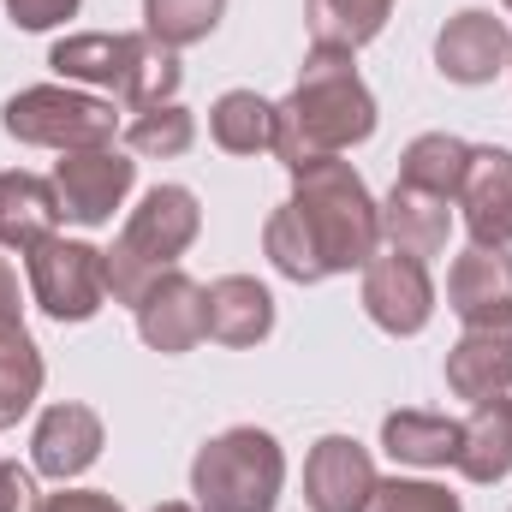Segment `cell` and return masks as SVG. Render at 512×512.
<instances>
[{
  "label": "cell",
  "mask_w": 512,
  "mask_h": 512,
  "mask_svg": "<svg viewBox=\"0 0 512 512\" xmlns=\"http://www.w3.org/2000/svg\"><path fill=\"white\" fill-rule=\"evenodd\" d=\"M262 251L298 286L352 274L382 251V203L352 173V161H340V155L310 161L292 173V197L268 215Z\"/></svg>",
  "instance_id": "1"
},
{
  "label": "cell",
  "mask_w": 512,
  "mask_h": 512,
  "mask_svg": "<svg viewBox=\"0 0 512 512\" xmlns=\"http://www.w3.org/2000/svg\"><path fill=\"white\" fill-rule=\"evenodd\" d=\"M376 131V96L346 48H310L286 102H274V155L286 173L346 155Z\"/></svg>",
  "instance_id": "2"
},
{
  "label": "cell",
  "mask_w": 512,
  "mask_h": 512,
  "mask_svg": "<svg viewBox=\"0 0 512 512\" xmlns=\"http://www.w3.org/2000/svg\"><path fill=\"white\" fill-rule=\"evenodd\" d=\"M48 66L66 84L108 90L114 102H126L131 114L173 102V90L185 78L173 48H161L155 36H131V30H84V36H66V42H54Z\"/></svg>",
  "instance_id": "3"
},
{
  "label": "cell",
  "mask_w": 512,
  "mask_h": 512,
  "mask_svg": "<svg viewBox=\"0 0 512 512\" xmlns=\"http://www.w3.org/2000/svg\"><path fill=\"white\" fill-rule=\"evenodd\" d=\"M197 233H203L197 197L185 185H155L131 209V221L120 227V239L108 251V298L114 304H137L155 274H167L179 256L197 245Z\"/></svg>",
  "instance_id": "4"
},
{
  "label": "cell",
  "mask_w": 512,
  "mask_h": 512,
  "mask_svg": "<svg viewBox=\"0 0 512 512\" xmlns=\"http://www.w3.org/2000/svg\"><path fill=\"white\" fill-rule=\"evenodd\" d=\"M286 483V453L268 429L239 423L221 429L197 459H191V495L197 512H274Z\"/></svg>",
  "instance_id": "5"
},
{
  "label": "cell",
  "mask_w": 512,
  "mask_h": 512,
  "mask_svg": "<svg viewBox=\"0 0 512 512\" xmlns=\"http://www.w3.org/2000/svg\"><path fill=\"white\" fill-rule=\"evenodd\" d=\"M0 126L18 143H36V149H102L120 137V114L108 96H84L72 84H36V90H18L6 108H0Z\"/></svg>",
  "instance_id": "6"
},
{
  "label": "cell",
  "mask_w": 512,
  "mask_h": 512,
  "mask_svg": "<svg viewBox=\"0 0 512 512\" xmlns=\"http://www.w3.org/2000/svg\"><path fill=\"white\" fill-rule=\"evenodd\" d=\"M30 268V298L54 316V322H90L108 304V251L84 245V239H42L36 251H24Z\"/></svg>",
  "instance_id": "7"
},
{
  "label": "cell",
  "mask_w": 512,
  "mask_h": 512,
  "mask_svg": "<svg viewBox=\"0 0 512 512\" xmlns=\"http://www.w3.org/2000/svg\"><path fill=\"white\" fill-rule=\"evenodd\" d=\"M131 185H137V161H126L114 143H102V149H66L54 161L60 215L78 221V227H108L114 209L131 197Z\"/></svg>",
  "instance_id": "8"
},
{
  "label": "cell",
  "mask_w": 512,
  "mask_h": 512,
  "mask_svg": "<svg viewBox=\"0 0 512 512\" xmlns=\"http://www.w3.org/2000/svg\"><path fill=\"white\" fill-rule=\"evenodd\" d=\"M364 310L370 322L393 334V340H411L429 328L435 316V286H429V262L417 256H399V251H376L364 262Z\"/></svg>",
  "instance_id": "9"
},
{
  "label": "cell",
  "mask_w": 512,
  "mask_h": 512,
  "mask_svg": "<svg viewBox=\"0 0 512 512\" xmlns=\"http://www.w3.org/2000/svg\"><path fill=\"white\" fill-rule=\"evenodd\" d=\"M131 310H137L143 346L161 352V358H185L197 340H209V298H203V286H197L191 274H179V268L155 274Z\"/></svg>",
  "instance_id": "10"
},
{
  "label": "cell",
  "mask_w": 512,
  "mask_h": 512,
  "mask_svg": "<svg viewBox=\"0 0 512 512\" xmlns=\"http://www.w3.org/2000/svg\"><path fill=\"white\" fill-rule=\"evenodd\" d=\"M376 489H382L376 459L352 435H322L310 447V465H304V501H310V512H370Z\"/></svg>",
  "instance_id": "11"
},
{
  "label": "cell",
  "mask_w": 512,
  "mask_h": 512,
  "mask_svg": "<svg viewBox=\"0 0 512 512\" xmlns=\"http://www.w3.org/2000/svg\"><path fill=\"white\" fill-rule=\"evenodd\" d=\"M453 203L465 209L471 245H483V251H507L512 245V149L471 143L465 185H459Z\"/></svg>",
  "instance_id": "12"
},
{
  "label": "cell",
  "mask_w": 512,
  "mask_h": 512,
  "mask_svg": "<svg viewBox=\"0 0 512 512\" xmlns=\"http://www.w3.org/2000/svg\"><path fill=\"white\" fill-rule=\"evenodd\" d=\"M102 417L90 411V405H78V399H60V405H48L42 417H36V435H30V465L42 471V477H54V483H72V477H84L96 459H102Z\"/></svg>",
  "instance_id": "13"
},
{
  "label": "cell",
  "mask_w": 512,
  "mask_h": 512,
  "mask_svg": "<svg viewBox=\"0 0 512 512\" xmlns=\"http://www.w3.org/2000/svg\"><path fill=\"white\" fill-rule=\"evenodd\" d=\"M512 60V30L495 18V12H459L447 18V30L435 36V66L447 84H489L501 78Z\"/></svg>",
  "instance_id": "14"
},
{
  "label": "cell",
  "mask_w": 512,
  "mask_h": 512,
  "mask_svg": "<svg viewBox=\"0 0 512 512\" xmlns=\"http://www.w3.org/2000/svg\"><path fill=\"white\" fill-rule=\"evenodd\" d=\"M447 310L465 328H512V256L471 245L447 274Z\"/></svg>",
  "instance_id": "15"
},
{
  "label": "cell",
  "mask_w": 512,
  "mask_h": 512,
  "mask_svg": "<svg viewBox=\"0 0 512 512\" xmlns=\"http://www.w3.org/2000/svg\"><path fill=\"white\" fill-rule=\"evenodd\" d=\"M447 387L471 405L512 393V328H465L447 352Z\"/></svg>",
  "instance_id": "16"
},
{
  "label": "cell",
  "mask_w": 512,
  "mask_h": 512,
  "mask_svg": "<svg viewBox=\"0 0 512 512\" xmlns=\"http://www.w3.org/2000/svg\"><path fill=\"white\" fill-rule=\"evenodd\" d=\"M203 298H209V340L245 352L274 334V298L251 274H221L215 286H203Z\"/></svg>",
  "instance_id": "17"
},
{
  "label": "cell",
  "mask_w": 512,
  "mask_h": 512,
  "mask_svg": "<svg viewBox=\"0 0 512 512\" xmlns=\"http://www.w3.org/2000/svg\"><path fill=\"white\" fill-rule=\"evenodd\" d=\"M447 233H453V209L447 197H429V191H411V185H393L382 203V239L399 256H429L447 251Z\"/></svg>",
  "instance_id": "18"
},
{
  "label": "cell",
  "mask_w": 512,
  "mask_h": 512,
  "mask_svg": "<svg viewBox=\"0 0 512 512\" xmlns=\"http://www.w3.org/2000/svg\"><path fill=\"white\" fill-rule=\"evenodd\" d=\"M60 197H54V179H36V173H0V245L6 251H36L42 239H54L60 227Z\"/></svg>",
  "instance_id": "19"
},
{
  "label": "cell",
  "mask_w": 512,
  "mask_h": 512,
  "mask_svg": "<svg viewBox=\"0 0 512 512\" xmlns=\"http://www.w3.org/2000/svg\"><path fill=\"white\" fill-rule=\"evenodd\" d=\"M453 471H459L465 483H501V477H512V393L483 399V405L471 411V423H465V435H459Z\"/></svg>",
  "instance_id": "20"
},
{
  "label": "cell",
  "mask_w": 512,
  "mask_h": 512,
  "mask_svg": "<svg viewBox=\"0 0 512 512\" xmlns=\"http://www.w3.org/2000/svg\"><path fill=\"white\" fill-rule=\"evenodd\" d=\"M459 435H465V423H453L441 411H393V417H382V447L399 465H423V471L453 465Z\"/></svg>",
  "instance_id": "21"
},
{
  "label": "cell",
  "mask_w": 512,
  "mask_h": 512,
  "mask_svg": "<svg viewBox=\"0 0 512 512\" xmlns=\"http://www.w3.org/2000/svg\"><path fill=\"white\" fill-rule=\"evenodd\" d=\"M465 161H471V143H465V137H453V131H423V137H411L405 155H399V185L453 203L459 185H465Z\"/></svg>",
  "instance_id": "22"
},
{
  "label": "cell",
  "mask_w": 512,
  "mask_h": 512,
  "mask_svg": "<svg viewBox=\"0 0 512 512\" xmlns=\"http://www.w3.org/2000/svg\"><path fill=\"white\" fill-rule=\"evenodd\" d=\"M393 18V0H310L304 24H310V48H346L358 54L364 42H376Z\"/></svg>",
  "instance_id": "23"
},
{
  "label": "cell",
  "mask_w": 512,
  "mask_h": 512,
  "mask_svg": "<svg viewBox=\"0 0 512 512\" xmlns=\"http://www.w3.org/2000/svg\"><path fill=\"white\" fill-rule=\"evenodd\" d=\"M209 137L227 155H262V149H274V102H262L256 90H227L209 108Z\"/></svg>",
  "instance_id": "24"
},
{
  "label": "cell",
  "mask_w": 512,
  "mask_h": 512,
  "mask_svg": "<svg viewBox=\"0 0 512 512\" xmlns=\"http://www.w3.org/2000/svg\"><path fill=\"white\" fill-rule=\"evenodd\" d=\"M227 0H143V36H155L161 48H191L203 36H215Z\"/></svg>",
  "instance_id": "25"
},
{
  "label": "cell",
  "mask_w": 512,
  "mask_h": 512,
  "mask_svg": "<svg viewBox=\"0 0 512 512\" xmlns=\"http://www.w3.org/2000/svg\"><path fill=\"white\" fill-rule=\"evenodd\" d=\"M42 393V352L36 340L18 328V334H0V429H12Z\"/></svg>",
  "instance_id": "26"
},
{
  "label": "cell",
  "mask_w": 512,
  "mask_h": 512,
  "mask_svg": "<svg viewBox=\"0 0 512 512\" xmlns=\"http://www.w3.org/2000/svg\"><path fill=\"white\" fill-rule=\"evenodd\" d=\"M126 143H131V155L173 161V155H185V149L197 143V120H191L179 102H161V108H143V114H131Z\"/></svg>",
  "instance_id": "27"
},
{
  "label": "cell",
  "mask_w": 512,
  "mask_h": 512,
  "mask_svg": "<svg viewBox=\"0 0 512 512\" xmlns=\"http://www.w3.org/2000/svg\"><path fill=\"white\" fill-rule=\"evenodd\" d=\"M370 512H465L459 495H447L441 483H423V477H393L376 489Z\"/></svg>",
  "instance_id": "28"
},
{
  "label": "cell",
  "mask_w": 512,
  "mask_h": 512,
  "mask_svg": "<svg viewBox=\"0 0 512 512\" xmlns=\"http://www.w3.org/2000/svg\"><path fill=\"white\" fill-rule=\"evenodd\" d=\"M42 489H36V477L24 471V465H6L0 459V512H42Z\"/></svg>",
  "instance_id": "29"
},
{
  "label": "cell",
  "mask_w": 512,
  "mask_h": 512,
  "mask_svg": "<svg viewBox=\"0 0 512 512\" xmlns=\"http://www.w3.org/2000/svg\"><path fill=\"white\" fill-rule=\"evenodd\" d=\"M6 12L18 30H54L78 12V0H6Z\"/></svg>",
  "instance_id": "30"
},
{
  "label": "cell",
  "mask_w": 512,
  "mask_h": 512,
  "mask_svg": "<svg viewBox=\"0 0 512 512\" xmlns=\"http://www.w3.org/2000/svg\"><path fill=\"white\" fill-rule=\"evenodd\" d=\"M42 512H126L114 495H102V489H66L60 483V495H48V507Z\"/></svg>",
  "instance_id": "31"
},
{
  "label": "cell",
  "mask_w": 512,
  "mask_h": 512,
  "mask_svg": "<svg viewBox=\"0 0 512 512\" xmlns=\"http://www.w3.org/2000/svg\"><path fill=\"white\" fill-rule=\"evenodd\" d=\"M18 328H24V292H18L12 262L0 256V334H18Z\"/></svg>",
  "instance_id": "32"
},
{
  "label": "cell",
  "mask_w": 512,
  "mask_h": 512,
  "mask_svg": "<svg viewBox=\"0 0 512 512\" xmlns=\"http://www.w3.org/2000/svg\"><path fill=\"white\" fill-rule=\"evenodd\" d=\"M155 512H197V501H161Z\"/></svg>",
  "instance_id": "33"
},
{
  "label": "cell",
  "mask_w": 512,
  "mask_h": 512,
  "mask_svg": "<svg viewBox=\"0 0 512 512\" xmlns=\"http://www.w3.org/2000/svg\"><path fill=\"white\" fill-rule=\"evenodd\" d=\"M507 6H512V0H507Z\"/></svg>",
  "instance_id": "34"
},
{
  "label": "cell",
  "mask_w": 512,
  "mask_h": 512,
  "mask_svg": "<svg viewBox=\"0 0 512 512\" xmlns=\"http://www.w3.org/2000/svg\"><path fill=\"white\" fill-rule=\"evenodd\" d=\"M507 66H512V60H507Z\"/></svg>",
  "instance_id": "35"
}]
</instances>
